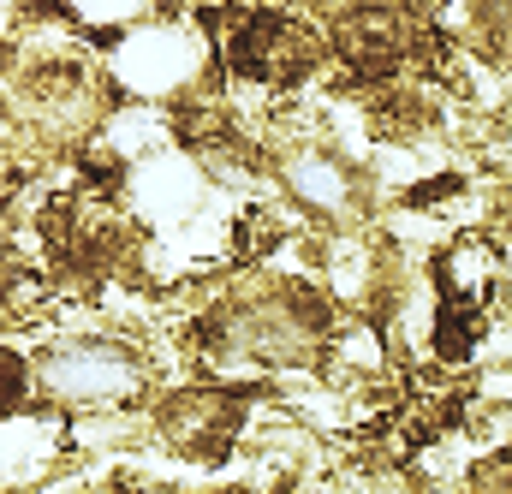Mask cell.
<instances>
[{"instance_id": "obj_5", "label": "cell", "mask_w": 512, "mask_h": 494, "mask_svg": "<svg viewBox=\"0 0 512 494\" xmlns=\"http://www.w3.org/2000/svg\"><path fill=\"white\" fill-rule=\"evenodd\" d=\"M405 48H411L405 18L387 12V6H358V12L340 18V60H346L352 72H364V78H387V72H399Z\"/></svg>"}, {"instance_id": "obj_4", "label": "cell", "mask_w": 512, "mask_h": 494, "mask_svg": "<svg viewBox=\"0 0 512 494\" xmlns=\"http://www.w3.org/2000/svg\"><path fill=\"white\" fill-rule=\"evenodd\" d=\"M245 423V405L221 387H185L161 405V441L191 459H221Z\"/></svg>"}, {"instance_id": "obj_7", "label": "cell", "mask_w": 512, "mask_h": 494, "mask_svg": "<svg viewBox=\"0 0 512 494\" xmlns=\"http://www.w3.org/2000/svg\"><path fill=\"white\" fill-rule=\"evenodd\" d=\"M24 399H30V364L12 358V352H0V417H12Z\"/></svg>"}, {"instance_id": "obj_6", "label": "cell", "mask_w": 512, "mask_h": 494, "mask_svg": "<svg viewBox=\"0 0 512 494\" xmlns=\"http://www.w3.org/2000/svg\"><path fill=\"white\" fill-rule=\"evenodd\" d=\"M286 185H292V197H298L304 209H316V215H352V203H358L352 173H346L340 161L316 155V149H304V155L286 161Z\"/></svg>"}, {"instance_id": "obj_2", "label": "cell", "mask_w": 512, "mask_h": 494, "mask_svg": "<svg viewBox=\"0 0 512 494\" xmlns=\"http://www.w3.org/2000/svg\"><path fill=\"white\" fill-rule=\"evenodd\" d=\"M30 387L48 405H120L143 387V370L114 340H60L36 358Z\"/></svg>"}, {"instance_id": "obj_3", "label": "cell", "mask_w": 512, "mask_h": 494, "mask_svg": "<svg viewBox=\"0 0 512 494\" xmlns=\"http://www.w3.org/2000/svg\"><path fill=\"white\" fill-rule=\"evenodd\" d=\"M221 30V54L245 84H298L316 66V36L280 12H233Z\"/></svg>"}, {"instance_id": "obj_1", "label": "cell", "mask_w": 512, "mask_h": 494, "mask_svg": "<svg viewBox=\"0 0 512 494\" xmlns=\"http://www.w3.org/2000/svg\"><path fill=\"white\" fill-rule=\"evenodd\" d=\"M328 334V316L310 292L298 286H256L239 304H227L203 340L215 346V358L227 364H262V370H286V364H304Z\"/></svg>"}, {"instance_id": "obj_8", "label": "cell", "mask_w": 512, "mask_h": 494, "mask_svg": "<svg viewBox=\"0 0 512 494\" xmlns=\"http://www.w3.org/2000/svg\"><path fill=\"white\" fill-rule=\"evenodd\" d=\"M477 494H512V459L483 465V471H477Z\"/></svg>"}]
</instances>
